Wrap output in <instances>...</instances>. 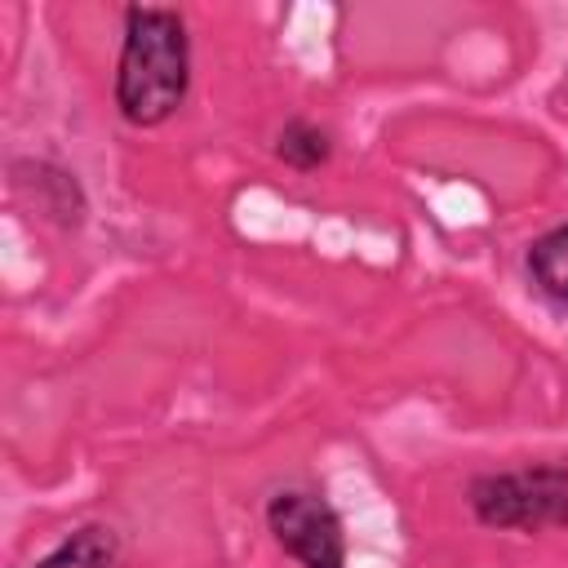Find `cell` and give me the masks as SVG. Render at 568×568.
Wrapping results in <instances>:
<instances>
[{"instance_id":"6da1fadb","label":"cell","mask_w":568,"mask_h":568,"mask_svg":"<svg viewBox=\"0 0 568 568\" xmlns=\"http://www.w3.org/2000/svg\"><path fill=\"white\" fill-rule=\"evenodd\" d=\"M191 89L186 18L164 4H129L115 58V111L133 129H160Z\"/></svg>"},{"instance_id":"7a4b0ae2","label":"cell","mask_w":568,"mask_h":568,"mask_svg":"<svg viewBox=\"0 0 568 568\" xmlns=\"http://www.w3.org/2000/svg\"><path fill=\"white\" fill-rule=\"evenodd\" d=\"M466 506L497 532L568 528V466L537 462L519 470H484L466 484Z\"/></svg>"},{"instance_id":"3957f363","label":"cell","mask_w":568,"mask_h":568,"mask_svg":"<svg viewBox=\"0 0 568 568\" xmlns=\"http://www.w3.org/2000/svg\"><path fill=\"white\" fill-rule=\"evenodd\" d=\"M266 528L275 546L302 568H346L342 515L306 488H280L266 497Z\"/></svg>"},{"instance_id":"277c9868","label":"cell","mask_w":568,"mask_h":568,"mask_svg":"<svg viewBox=\"0 0 568 568\" xmlns=\"http://www.w3.org/2000/svg\"><path fill=\"white\" fill-rule=\"evenodd\" d=\"M115 555H120V532L111 524H80L36 568H111Z\"/></svg>"},{"instance_id":"5b68a950","label":"cell","mask_w":568,"mask_h":568,"mask_svg":"<svg viewBox=\"0 0 568 568\" xmlns=\"http://www.w3.org/2000/svg\"><path fill=\"white\" fill-rule=\"evenodd\" d=\"M524 266L541 297H550L555 306H568V222L537 235L524 253Z\"/></svg>"},{"instance_id":"8992f818","label":"cell","mask_w":568,"mask_h":568,"mask_svg":"<svg viewBox=\"0 0 568 568\" xmlns=\"http://www.w3.org/2000/svg\"><path fill=\"white\" fill-rule=\"evenodd\" d=\"M275 160H284L297 173H315L333 160V133L306 115L284 120V129L275 133Z\"/></svg>"}]
</instances>
